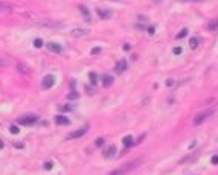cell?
Here are the masks:
<instances>
[{"mask_svg": "<svg viewBox=\"0 0 218 175\" xmlns=\"http://www.w3.org/2000/svg\"><path fill=\"white\" fill-rule=\"evenodd\" d=\"M111 2H116V0H111Z\"/></svg>", "mask_w": 218, "mask_h": 175, "instance_id": "obj_37", "label": "cell"}, {"mask_svg": "<svg viewBox=\"0 0 218 175\" xmlns=\"http://www.w3.org/2000/svg\"><path fill=\"white\" fill-rule=\"evenodd\" d=\"M9 131H11L12 134H18V131H20V130H18V127H15V125H12V127L9 128Z\"/></svg>", "mask_w": 218, "mask_h": 175, "instance_id": "obj_23", "label": "cell"}, {"mask_svg": "<svg viewBox=\"0 0 218 175\" xmlns=\"http://www.w3.org/2000/svg\"><path fill=\"white\" fill-rule=\"evenodd\" d=\"M186 35H188V29L185 28V29H182V31H180V34H177V37H176V38H177V40H182V38H185Z\"/></svg>", "mask_w": 218, "mask_h": 175, "instance_id": "obj_21", "label": "cell"}, {"mask_svg": "<svg viewBox=\"0 0 218 175\" xmlns=\"http://www.w3.org/2000/svg\"><path fill=\"white\" fill-rule=\"evenodd\" d=\"M72 37H84L89 34V29H83V28H75V29H72Z\"/></svg>", "mask_w": 218, "mask_h": 175, "instance_id": "obj_9", "label": "cell"}, {"mask_svg": "<svg viewBox=\"0 0 218 175\" xmlns=\"http://www.w3.org/2000/svg\"><path fill=\"white\" fill-rule=\"evenodd\" d=\"M173 52H174V55H180L182 54V47H174Z\"/></svg>", "mask_w": 218, "mask_h": 175, "instance_id": "obj_29", "label": "cell"}, {"mask_svg": "<svg viewBox=\"0 0 218 175\" xmlns=\"http://www.w3.org/2000/svg\"><path fill=\"white\" fill-rule=\"evenodd\" d=\"M207 29H209V31H216V29H218V18H216V20L209 21V24H207Z\"/></svg>", "mask_w": 218, "mask_h": 175, "instance_id": "obj_19", "label": "cell"}, {"mask_svg": "<svg viewBox=\"0 0 218 175\" xmlns=\"http://www.w3.org/2000/svg\"><path fill=\"white\" fill-rule=\"evenodd\" d=\"M96 12H98V15L101 18H111V12L110 11H104V9L98 8V9H96Z\"/></svg>", "mask_w": 218, "mask_h": 175, "instance_id": "obj_16", "label": "cell"}, {"mask_svg": "<svg viewBox=\"0 0 218 175\" xmlns=\"http://www.w3.org/2000/svg\"><path fill=\"white\" fill-rule=\"evenodd\" d=\"M198 44H200V40H198L197 37H192V38L189 40V47H191V51H195V49L198 47Z\"/></svg>", "mask_w": 218, "mask_h": 175, "instance_id": "obj_15", "label": "cell"}, {"mask_svg": "<svg viewBox=\"0 0 218 175\" xmlns=\"http://www.w3.org/2000/svg\"><path fill=\"white\" fill-rule=\"evenodd\" d=\"M78 9H79V12L83 14L84 20H86V21H90V11H89L84 5H79V6H78Z\"/></svg>", "mask_w": 218, "mask_h": 175, "instance_id": "obj_13", "label": "cell"}, {"mask_svg": "<svg viewBox=\"0 0 218 175\" xmlns=\"http://www.w3.org/2000/svg\"><path fill=\"white\" fill-rule=\"evenodd\" d=\"M139 163H140V160H134V161H131L130 164H125V166H120V167H117V169L111 170V172H110L108 175H124V173L130 172L131 169H134L136 166H139Z\"/></svg>", "mask_w": 218, "mask_h": 175, "instance_id": "obj_2", "label": "cell"}, {"mask_svg": "<svg viewBox=\"0 0 218 175\" xmlns=\"http://www.w3.org/2000/svg\"><path fill=\"white\" fill-rule=\"evenodd\" d=\"M212 113H213V108H209V110H204V111H200L198 114H195V117H194V120H192L194 127H198V125H201Z\"/></svg>", "mask_w": 218, "mask_h": 175, "instance_id": "obj_3", "label": "cell"}, {"mask_svg": "<svg viewBox=\"0 0 218 175\" xmlns=\"http://www.w3.org/2000/svg\"><path fill=\"white\" fill-rule=\"evenodd\" d=\"M185 2H203V0H185Z\"/></svg>", "mask_w": 218, "mask_h": 175, "instance_id": "obj_35", "label": "cell"}, {"mask_svg": "<svg viewBox=\"0 0 218 175\" xmlns=\"http://www.w3.org/2000/svg\"><path fill=\"white\" fill-rule=\"evenodd\" d=\"M63 111H69V110H73V107H72V105H64V107H60Z\"/></svg>", "mask_w": 218, "mask_h": 175, "instance_id": "obj_28", "label": "cell"}, {"mask_svg": "<svg viewBox=\"0 0 218 175\" xmlns=\"http://www.w3.org/2000/svg\"><path fill=\"white\" fill-rule=\"evenodd\" d=\"M122 143H124V146H127V148H128V146H131V145L134 143V140H133V137H131V136H125V137L122 139Z\"/></svg>", "mask_w": 218, "mask_h": 175, "instance_id": "obj_18", "label": "cell"}, {"mask_svg": "<svg viewBox=\"0 0 218 175\" xmlns=\"http://www.w3.org/2000/svg\"><path fill=\"white\" fill-rule=\"evenodd\" d=\"M52 166H54V164H52V161H46V163H44V169H46V170H51V169H52Z\"/></svg>", "mask_w": 218, "mask_h": 175, "instance_id": "obj_24", "label": "cell"}, {"mask_svg": "<svg viewBox=\"0 0 218 175\" xmlns=\"http://www.w3.org/2000/svg\"><path fill=\"white\" fill-rule=\"evenodd\" d=\"M101 81H102V85H104V87H110V85L113 84L114 78L111 76V75H102V78H101Z\"/></svg>", "mask_w": 218, "mask_h": 175, "instance_id": "obj_11", "label": "cell"}, {"mask_svg": "<svg viewBox=\"0 0 218 175\" xmlns=\"http://www.w3.org/2000/svg\"><path fill=\"white\" fill-rule=\"evenodd\" d=\"M0 11L2 12H12V5L6 2H0Z\"/></svg>", "mask_w": 218, "mask_h": 175, "instance_id": "obj_14", "label": "cell"}, {"mask_svg": "<svg viewBox=\"0 0 218 175\" xmlns=\"http://www.w3.org/2000/svg\"><path fill=\"white\" fill-rule=\"evenodd\" d=\"M34 46H35L37 49H40V47L43 46V40H40V38H35V40H34Z\"/></svg>", "mask_w": 218, "mask_h": 175, "instance_id": "obj_22", "label": "cell"}, {"mask_svg": "<svg viewBox=\"0 0 218 175\" xmlns=\"http://www.w3.org/2000/svg\"><path fill=\"white\" fill-rule=\"evenodd\" d=\"M101 51H102L101 47H93V49H92V54H93V55H98Z\"/></svg>", "mask_w": 218, "mask_h": 175, "instance_id": "obj_25", "label": "cell"}, {"mask_svg": "<svg viewBox=\"0 0 218 175\" xmlns=\"http://www.w3.org/2000/svg\"><path fill=\"white\" fill-rule=\"evenodd\" d=\"M130 49V44H124V51H128Z\"/></svg>", "mask_w": 218, "mask_h": 175, "instance_id": "obj_34", "label": "cell"}, {"mask_svg": "<svg viewBox=\"0 0 218 175\" xmlns=\"http://www.w3.org/2000/svg\"><path fill=\"white\" fill-rule=\"evenodd\" d=\"M38 120V116L37 114H25V116H21V117H18V123L20 125H23V127H29V125H32V123H35Z\"/></svg>", "mask_w": 218, "mask_h": 175, "instance_id": "obj_4", "label": "cell"}, {"mask_svg": "<svg viewBox=\"0 0 218 175\" xmlns=\"http://www.w3.org/2000/svg\"><path fill=\"white\" fill-rule=\"evenodd\" d=\"M78 97H79V93H78L76 90H72V91L67 94V99H69V101H76Z\"/></svg>", "mask_w": 218, "mask_h": 175, "instance_id": "obj_17", "label": "cell"}, {"mask_svg": "<svg viewBox=\"0 0 218 175\" xmlns=\"http://www.w3.org/2000/svg\"><path fill=\"white\" fill-rule=\"evenodd\" d=\"M46 47H47V51H51V52H54V54H61V52H63V47H61L58 43H54V41L47 43Z\"/></svg>", "mask_w": 218, "mask_h": 175, "instance_id": "obj_8", "label": "cell"}, {"mask_svg": "<svg viewBox=\"0 0 218 175\" xmlns=\"http://www.w3.org/2000/svg\"><path fill=\"white\" fill-rule=\"evenodd\" d=\"M54 84H55V76H54V75H46L44 79H43V82H41V85H43V88H44V90H49V88H52V87H54Z\"/></svg>", "mask_w": 218, "mask_h": 175, "instance_id": "obj_5", "label": "cell"}, {"mask_svg": "<svg viewBox=\"0 0 218 175\" xmlns=\"http://www.w3.org/2000/svg\"><path fill=\"white\" fill-rule=\"evenodd\" d=\"M102 145H104V139L98 137V140H96V146H102Z\"/></svg>", "mask_w": 218, "mask_h": 175, "instance_id": "obj_27", "label": "cell"}, {"mask_svg": "<svg viewBox=\"0 0 218 175\" xmlns=\"http://www.w3.org/2000/svg\"><path fill=\"white\" fill-rule=\"evenodd\" d=\"M87 131H89V125H86V127H83V128H79V130L73 131V133H70V134L67 136V139H79V137H83Z\"/></svg>", "mask_w": 218, "mask_h": 175, "instance_id": "obj_6", "label": "cell"}, {"mask_svg": "<svg viewBox=\"0 0 218 175\" xmlns=\"http://www.w3.org/2000/svg\"><path fill=\"white\" fill-rule=\"evenodd\" d=\"M210 161H212V163H213V164H218V155H213V157H212V160H210Z\"/></svg>", "mask_w": 218, "mask_h": 175, "instance_id": "obj_31", "label": "cell"}, {"mask_svg": "<svg viewBox=\"0 0 218 175\" xmlns=\"http://www.w3.org/2000/svg\"><path fill=\"white\" fill-rule=\"evenodd\" d=\"M55 123H57V125H69V123H70V120H69L66 116L58 114V116H55Z\"/></svg>", "mask_w": 218, "mask_h": 175, "instance_id": "obj_12", "label": "cell"}, {"mask_svg": "<svg viewBox=\"0 0 218 175\" xmlns=\"http://www.w3.org/2000/svg\"><path fill=\"white\" fill-rule=\"evenodd\" d=\"M34 26H38V28H44V29H61L63 28V23L61 21H57V20H35L34 21Z\"/></svg>", "mask_w": 218, "mask_h": 175, "instance_id": "obj_1", "label": "cell"}, {"mask_svg": "<svg viewBox=\"0 0 218 175\" xmlns=\"http://www.w3.org/2000/svg\"><path fill=\"white\" fill-rule=\"evenodd\" d=\"M173 84H174L173 79H168V81H166V85H173Z\"/></svg>", "mask_w": 218, "mask_h": 175, "instance_id": "obj_33", "label": "cell"}, {"mask_svg": "<svg viewBox=\"0 0 218 175\" xmlns=\"http://www.w3.org/2000/svg\"><path fill=\"white\" fill-rule=\"evenodd\" d=\"M0 66H2V67H5V66H6V61H5V60H2V58H0Z\"/></svg>", "mask_w": 218, "mask_h": 175, "instance_id": "obj_32", "label": "cell"}, {"mask_svg": "<svg viewBox=\"0 0 218 175\" xmlns=\"http://www.w3.org/2000/svg\"><path fill=\"white\" fill-rule=\"evenodd\" d=\"M3 146H5V145H3V142L0 140V149H3Z\"/></svg>", "mask_w": 218, "mask_h": 175, "instance_id": "obj_36", "label": "cell"}, {"mask_svg": "<svg viewBox=\"0 0 218 175\" xmlns=\"http://www.w3.org/2000/svg\"><path fill=\"white\" fill-rule=\"evenodd\" d=\"M114 154H116V146H114V145H110L105 151L102 152V155H104L105 158H110V157H113Z\"/></svg>", "mask_w": 218, "mask_h": 175, "instance_id": "obj_10", "label": "cell"}, {"mask_svg": "<svg viewBox=\"0 0 218 175\" xmlns=\"http://www.w3.org/2000/svg\"><path fill=\"white\" fill-rule=\"evenodd\" d=\"M154 32H156V29H154V26H151V28H148V34H150V35H154Z\"/></svg>", "mask_w": 218, "mask_h": 175, "instance_id": "obj_30", "label": "cell"}, {"mask_svg": "<svg viewBox=\"0 0 218 175\" xmlns=\"http://www.w3.org/2000/svg\"><path fill=\"white\" fill-rule=\"evenodd\" d=\"M127 64H128V63H127V60H124V58H122V60H120V61H117V63H116L114 72H116L117 75H120V73H124V72L127 70V67H128Z\"/></svg>", "mask_w": 218, "mask_h": 175, "instance_id": "obj_7", "label": "cell"}, {"mask_svg": "<svg viewBox=\"0 0 218 175\" xmlns=\"http://www.w3.org/2000/svg\"><path fill=\"white\" fill-rule=\"evenodd\" d=\"M17 69H18V70H21V72H25V73L28 72V67H25V64H18V66H17Z\"/></svg>", "mask_w": 218, "mask_h": 175, "instance_id": "obj_26", "label": "cell"}, {"mask_svg": "<svg viewBox=\"0 0 218 175\" xmlns=\"http://www.w3.org/2000/svg\"><path fill=\"white\" fill-rule=\"evenodd\" d=\"M89 78H90V82L95 85L96 82H98V73H96V72H90V73H89Z\"/></svg>", "mask_w": 218, "mask_h": 175, "instance_id": "obj_20", "label": "cell"}]
</instances>
